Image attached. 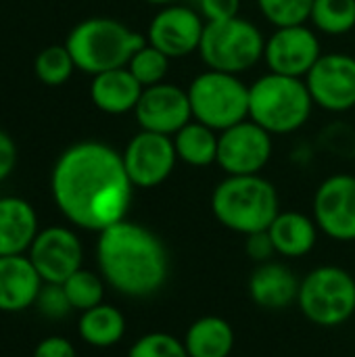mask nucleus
<instances>
[{"instance_id":"20e7f679","label":"nucleus","mask_w":355,"mask_h":357,"mask_svg":"<svg viewBox=\"0 0 355 357\" xmlns=\"http://www.w3.org/2000/svg\"><path fill=\"white\" fill-rule=\"evenodd\" d=\"M146 44V38L113 17H90L80 21L67 36L75 67L96 75L109 69H119L130 63L136 50Z\"/></svg>"},{"instance_id":"6e6552de","label":"nucleus","mask_w":355,"mask_h":357,"mask_svg":"<svg viewBox=\"0 0 355 357\" xmlns=\"http://www.w3.org/2000/svg\"><path fill=\"white\" fill-rule=\"evenodd\" d=\"M297 303L312 324L341 326L355 314V278L339 266H320L301 280Z\"/></svg>"},{"instance_id":"5701e85b","label":"nucleus","mask_w":355,"mask_h":357,"mask_svg":"<svg viewBox=\"0 0 355 357\" xmlns=\"http://www.w3.org/2000/svg\"><path fill=\"white\" fill-rule=\"evenodd\" d=\"M80 339L94 349L115 347L126 335V318L123 314L109 303H100L92 310L82 312L77 322Z\"/></svg>"},{"instance_id":"412c9836","label":"nucleus","mask_w":355,"mask_h":357,"mask_svg":"<svg viewBox=\"0 0 355 357\" xmlns=\"http://www.w3.org/2000/svg\"><path fill=\"white\" fill-rule=\"evenodd\" d=\"M268 234L272 238L276 255L282 257H303L318 241V224L314 218L301 211H280L270 224Z\"/></svg>"},{"instance_id":"aec40b11","label":"nucleus","mask_w":355,"mask_h":357,"mask_svg":"<svg viewBox=\"0 0 355 357\" xmlns=\"http://www.w3.org/2000/svg\"><path fill=\"white\" fill-rule=\"evenodd\" d=\"M142 90V84L132 75V71L128 67H119L92 75L90 98L98 111L123 115L136 109Z\"/></svg>"},{"instance_id":"6ab92c4d","label":"nucleus","mask_w":355,"mask_h":357,"mask_svg":"<svg viewBox=\"0 0 355 357\" xmlns=\"http://www.w3.org/2000/svg\"><path fill=\"white\" fill-rule=\"evenodd\" d=\"M38 215L21 197H0V257L25 255L38 236Z\"/></svg>"},{"instance_id":"393cba45","label":"nucleus","mask_w":355,"mask_h":357,"mask_svg":"<svg viewBox=\"0 0 355 357\" xmlns=\"http://www.w3.org/2000/svg\"><path fill=\"white\" fill-rule=\"evenodd\" d=\"M310 21L326 36H345L355 27V0H314Z\"/></svg>"},{"instance_id":"9b49d317","label":"nucleus","mask_w":355,"mask_h":357,"mask_svg":"<svg viewBox=\"0 0 355 357\" xmlns=\"http://www.w3.org/2000/svg\"><path fill=\"white\" fill-rule=\"evenodd\" d=\"M25 255L46 284H63L82 268L84 247L71 228L48 226L38 232Z\"/></svg>"},{"instance_id":"f257e3e1","label":"nucleus","mask_w":355,"mask_h":357,"mask_svg":"<svg viewBox=\"0 0 355 357\" xmlns=\"http://www.w3.org/2000/svg\"><path fill=\"white\" fill-rule=\"evenodd\" d=\"M134 184L121 153L105 142H77L61 153L50 174V195L63 218L90 232L126 220Z\"/></svg>"},{"instance_id":"dca6fc26","label":"nucleus","mask_w":355,"mask_h":357,"mask_svg":"<svg viewBox=\"0 0 355 357\" xmlns=\"http://www.w3.org/2000/svg\"><path fill=\"white\" fill-rule=\"evenodd\" d=\"M140 130L174 136L188 121H192L188 92L176 84H155L142 90L134 109Z\"/></svg>"},{"instance_id":"4468645a","label":"nucleus","mask_w":355,"mask_h":357,"mask_svg":"<svg viewBox=\"0 0 355 357\" xmlns=\"http://www.w3.org/2000/svg\"><path fill=\"white\" fill-rule=\"evenodd\" d=\"M322 56V46L318 33L305 23L276 27L270 38H266L264 59L274 73L305 77L316 61Z\"/></svg>"},{"instance_id":"ddd939ff","label":"nucleus","mask_w":355,"mask_h":357,"mask_svg":"<svg viewBox=\"0 0 355 357\" xmlns=\"http://www.w3.org/2000/svg\"><path fill=\"white\" fill-rule=\"evenodd\" d=\"M205 31V19L199 10L184 4H167L153 17L146 31V42L167 54L169 59H182L199 52Z\"/></svg>"},{"instance_id":"4be33fe9","label":"nucleus","mask_w":355,"mask_h":357,"mask_svg":"<svg viewBox=\"0 0 355 357\" xmlns=\"http://www.w3.org/2000/svg\"><path fill=\"white\" fill-rule=\"evenodd\" d=\"M184 347L188 357H228L234 349V331L220 316H203L188 326Z\"/></svg>"},{"instance_id":"b1692460","label":"nucleus","mask_w":355,"mask_h":357,"mask_svg":"<svg viewBox=\"0 0 355 357\" xmlns=\"http://www.w3.org/2000/svg\"><path fill=\"white\" fill-rule=\"evenodd\" d=\"M172 138L178 153V161H184L190 167H207L218 161L220 132L207 128L205 123L192 119Z\"/></svg>"},{"instance_id":"2eb2a0df","label":"nucleus","mask_w":355,"mask_h":357,"mask_svg":"<svg viewBox=\"0 0 355 357\" xmlns=\"http://www.w3.org/2000/svg\"><path fill=\"white\" fill-rule=\"evenodd\" d=\"M314 220L318 230L333 241H355V176H328L314 195Z\"/></svg>"},{"instance_id":"bb28decb","label":"nucleus","mask_w":355,"mask_h":357,"mask_svg":"<svg viewBox=\"0 0 355 357\" xmlns=\"http://www.w3.org/2000/svg\"><path fill=\"white\" fill-rule=\"evenodd\" d=\"M61 287H63L71 307L77 310V312H86V310H92V307L100 305L103 297H105V280H103V276L96 274V272L84 270V268H80L75 274H71Z\"/></svg>"},{"instance_id":"c85d7f7f","label":"nucleus","mask_w":355,"mask_h":357,"mask_svg":"<svg viewBox=\"0 0 355 357\" xmlns=\"http://www.w3.org/2000/svg\"><path fill=\"white\" fill-rule=\"evenodd\" d=\"M314 0H257L259 13L274 27L299 25L310 19Z\"/></svg>"},{"instance_id":"f3484780","label":"nucleus","mask_w":355,"mask_h":357,"mask_svg":"<svg viewBox=\"0 0 355 357\" xmlns=\"http://www.w3.org/2000/svg\"><path fill=\"white\" fill-rule=\"evenodd\" d=\"M44 280L27 255L0 257V312L19 314L36 305Z\"/></svg>"},{"instance_id":"473e14b6","label":"nucleus","mask_w":355,"mask_h":357,"mask_svg":"<svg viewBox=\"0 0 355 357\" xmlns=\"http://www.w3.org/2000/svg\"><path fill=\"white\" fill-rule=\"evenodd\" d=\"M245 253H247V257L253 259L255 264L270 261L272 255H276V251H274V245H272V238H270L268 230L249 234L247 241H245Z\"/></svg>"},{"instance_id":"c756f323","label":"nucleus","mask_w":355,"mask_h":357,"mask_svg":"<svg viewBox=\"0 0 355 357\" xmlns=\"http://www.w3.org/2000/svg\"><path fill=\"white\" fill-rule=\"evenodd\" d=\"M128 357H188L184 341L167 333H149L128 351Z\"/></svg>"},{"instance_id":"1a4fd4ad","label":"nucleus","mask_w":355,"mask_h":357,"mask_svg":"<svg viewBox=\"0 0 355 357\" xmlns=\"http://www.w3.org/2000/svg\"><path fill=\"white\" fill-rule=\"evenodd\" d=\"M121 159L134 188H155L172 176L178 153L172 136L140 130L126 144Z\"/></svg>"},{"instance_id":"a211bd4d","label":"nucleus","mask_w":355,"mask_h":357,"mask_svg":"<svg viewBox=\"0 0 355 357\" xmlns=\"http://www.w3.org/2000/svg\"><path fill=\"white\" fill-rule=\"evenodd\" d=\"M301 280H297L295 272L280 261H264L251 272L249 278V295L255 305L278 312L289 307L299 297Z\"/></svg>"},{"instance_id":"f03ea898","label":"nucleus","mask_w":355,"mask_h":357,"mask_svg":"<svg viewBox=\"0 0 355 357\" xmlns=\"http://www.w3.org/2000/svg\"><path fill=\"white\" fill-rule=\"evenodd\" d=\"M96 264L103 280L132 299L155 295L169 274V255L161 238L128 220L98 232Z\"/></svg>"},{"instance_id":"f704fd0d","label":"nucleus","mask_w":355,"mask_h":357,"mask_svg":"<svg viewBox=\"0 0 355 357\" xmlns=\"http://www.w3.org/2000/svg\"><path fill=\"white\" fill-rule=\"evenodd\" d=\"M15 163H17V146L13 138L4 130H0V182H4L13 174Z\"/></svg>"},{"instance_id":"c9c22d12","label":"nucleus","mask_w":355,"mask_h":357,"mask_svg":"<svg viewBox=\"0 0 355 357\" xmlns=\"http://www.w3.org/2000/svg\"><path fill=\"white\" fill-rule=\"evenodd\" d=\"M149 4H155V6H167V4H176L178 0H144Z\"/></svg>"},{"instance_id":"0eeeda50","label":"nucleus","mask_w":355,"mask_h":357,"mask_svg":"<svg viewBox=\"0 0 355 357\" xmlns=\"http://www.w3.org/2000/svg\"><path fill=\"white\" fill-rule=\"evenodd\" d=\"M266 38L262 29L243 17L205 23L199 54L207 69L245 73L264 59Z\"/></svg>"},{"instance_id":"a878e982","label":"nucleus","mask_w":355,"mask_h":357,"mask_svg":"<svg viewBox=\"0 0 355 357\" xmlns=\"http://www.w3.org/2000/svg\"><path fill=\"white\" fill-rule=\"evenodd\" d=\"M75 69V61L65 44H52L42 48L33 63L36 77L50 88L63 86L73 75Z\"/></svg>"},{"instance_id":"f8f14e48","label":"nucleus","mask_w":355,"mask_h":357,"mask_svg":"<svg viewBox=\"0 0 355 357\" xmlns=\"http://www.w3.org/2000/svg\"><path fill=\"white\" fill-rule=\"evenodd\" d=\"M314 105L331 113L355 107V59L343 52L322 54L303 77Z\"/></svg>"},{"instance_id":"2f4dec72","label":"nucleus","mask_w":355,"mask_h":357,"mask_svg":"<svg viewBox=\"0 0 355 357\" xmlns=\"http://www.w3.org/2000/svg\"><path fill=\"white\" fill-rule=\"evenodd\" d=\"M239 10L241 0H199V13L205 19V23L239 17Z\"/></svg>"},{"instance_id":"39448f33","label":"nucleus","mask_w":355,"mask_h":357,"mask_svg":"<svg viewBox=\"0 0 355 357\" xmlns=\"http://www.w3.org/2000/svg\"><path fill=\"white\" fill-rule=\"evenodd\" d=\"M314 100L305 79L282 73H266L249 86V119L272 136L293 134L312 115Z\"/></svg>"},{"instance_id":"9d476101","label":"nucleus","mask_w":355,"mask_h":357,"mask_svg":"<svg viewBox=\"0 0 355 357\" xmlns=\"http://www.w3.org/2000/svg\"><path fill=\"white\" fill-rule=\"evenodd\" d=\"M272 134L253 119H245L224 132L218 142V165L228 176H253L270 163Z\"/></svg>"},{"instance_id":"cd10ccee","label":"nucleus","mask_w":355,"mask_h":357,"mask_svg":"<svg viewBox=\"0 0 355 357\" xmlns=\"http://www.w3.org/2000/svg\"><path fill=\"white\" fill-rule=\"evenodd\" d=\"M169 56L163 54L161 50H157L155 46H151L149 42L134 52V56L130 59V63L126 65L132 75L142 84V88L155 86L165 82V75L169 71Z\"/></svg>"},{"instance_id":"72a5a7b5","label":"nucleus","mask_w":355,"mask_h":357,"mask_svg":"<svg viewBox=\"0 0 355 357\" xmlns=\"http://www.w3.org/2000/svg\"><path fill=\"white\" fill-rule=\"evenodd\" d=\"M31 357H77V354H75V347L69 339L52 335V337L42 339L36 345Z\"/></svg>"},{"instance_id":"7c9ffc66","label":"nucleus","mask_w":355,"mask_h":357,"mask_svg":"<svg viewBox=\"0 0 355 357\" xmlns=\"http://www.w3.org/2000/svg\"><path fill=\"white\" fill-rule=\"evenodd\" d=\"M36 307L42 316H46L50 320H61L73 310L63 287L61 284H46V282H44V287L36 299Z\"/></svg>"},{"instance_id":"423d86ee","label":"nucleus","mask_w":355,"mask_h":357,"mask_svg":"<svg viewBox=\"0 0 355 357\" xmlns=\"http://www.w3.org/2000/svg\"><path fill=\"white\" fill-rule=\"evenodd\" d=\"M192 119L224 132L249 119V86L234 73L205 69L188 86Z\"/></svg>"},{"instance_id":"7ed1b4c3","label":"nucleus","mask_w":355,"mask_h":357,"mask_svg":"<svg viewBox=\"0 0 355 357\" xmlns=\"http://www.w3.org/2000/svg\"><path fill=\"white\" fill-rule=\"evenodd\" d=\"M211 213L236 234H255L270 228L280 213L274 184L259 174L226 176L211 192Z\"/></svg>"}]
</instances>
